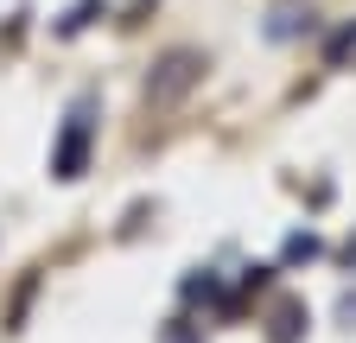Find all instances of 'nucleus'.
Listing matches in <instances>:
<instances>
[{
	"label": "nucleus",
	"mask_w": 356,
	"mask_h": 343,
	"mask_svg": "<svg viewBox=\"0 0 356 343\" xmlns=\"http://www.w3.org/2000/svg\"><path fill=\"white\" fill-rule=\"evenodd\" d=\"M299 318H305V312H299V306H286V312H280V331H274V343H293V337H299Z\"/></svg>",
	"instance_id": "6"
},
{
	"label": "nucleus",
	"mask_w": 356,
	"mask_h": 343,
	"mask_svg": "<svg viewBox=\"0 0 356 343\" xmlns=\"http://www.w3.org/2000/svg\"><path fill=\"white\" fill-rule=\"evenodd\" d=\"M337 312H343V318H356V292H350V299H343V306H337Z\"/></svg>",
	"instance_id": "7"
},
{
	"label": "nucleus",
	"mask_w": 356,
	"mask_h": 343,
	"mask_svg": "<svg viewBox=\"0 0 356 343\" xmlns=\"http://www.w3.org/2000/svg\"><path fill=\"white\" fill-rule=\"evenodd\" d=\"M96 13H102V0H76V7H70V13H64V19H58V32H64V38H70V32H83V26H89V19H96Z\"/></svg>",
	"instance_id": "3"
},
{
	"label": "nucleus",
	"mask_w": 356,
	"mask_h": 343,
	"mask_svg": "<svg viewBox=\"0 0 356 343\" xmlns=\"http://www.w3.org/2000/svg\"><path fill=\"white\" fill-rule=\"evenodd\" d=\"M197 76H204V58H197V51H165V58L153 64V76H147V102H153V108H172Z\"/></svg>",
	"instance_id": "1"
},
{
	"label": "nucleus",
	"mask_w": 356,
	"mask_h": 343,
	"mask_svg": "<svg viewBox=\"0 0 356 343\" xmlns=\"http://www.w3.org/2000/svg\"><path fill=\"white\" fill-rule=\"evenodd\" d=\"M89 102H76L70 108V121H64V134H58V153H51V172L58 178H83V165H89Z\"/></svg>",
	"instance_id": "2"
},
{
	"label": "nucleus",
	"mask_w": 356,
	"mask_h": 343,
	"mask_svg": "<svg viewBox=\"0 0 356 343\" xmlns=\"http://www.w3.org/2000/svg\"><path fill=\"white\" fill-rule=\"evenodd\" d=\"M299 19H312V13H299V7H280L267 32H274V38H293V32H299Z\"/></svg>",
	"instance_id": "5"
},
{
	"label": "nucleus",
	"mask_w": 356,
	"mask_h": 343,
	"mask_svg": "<svg viewBox=\"0 0 356 343\" xmlns=\"http://www.w3.org/2000/svg\"><path fill=\"white\" fill-rule=\"evenodd\" d=\"M350 51H356V19H350V26H343V32L331 38V45H325V58H331V64H343Z\"/></svg>",
	"instance_id": "4"
}]
</instances>
